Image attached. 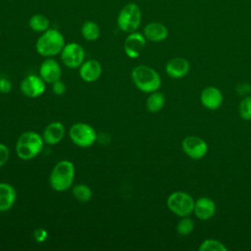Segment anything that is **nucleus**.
<instances>
[{"label": "nucleus", "instance_id": "f257e3e1", "mask_svg": "<svg viewBox=\"0 0 251 251\" xmlns=\"http://www.w3.org/2000/svg\"><path fill=\"white\" fill-rule=\"evenodd\" d=\"M42 134L36 131L27 130L23 132L17 139L15 151L17 156L23 161H29L37 157L44 147Z\"/></svg>", "mask_w": 251, "mask_h": 251}, {"label": "nucleus", "instance_id": "f03ea898", "mask_svg": "<svg viewBox=\"0 0 251 251\" xmlns=\"http://www.w3.org/2000/svg\"><path fill=\"white\" fill-rule=\"evenodd\" d=\"M75 167L72 161L61 160L53 167L49 176V184L57 192H65L73 187Z\"/></svg>", "mask_w": 251, "mask_h": 251}, {"label": "nucleus", "instance_id": "7ed1b4c3", "mask_svg": "<svg viewBox=\"0 0 251 251\" xmlns=\"http://www.w3.org/2000/svg\"><path fill=\"white\" fill-rule=\"evenodd\" d=\"M65 45L64 35L58 29L50 27L37 38L35 50L44 58H53L62 52Z\"/></svg>", "mask_w": 251, "mask_h": 251}, {"label": "nucleus", "instance_id": "20e7f679", "mask_svg": "<svg viewBox=\"0 0 251 251\" xmlns=\"http://www.w3.org/2000/svg\"><path fill=\"white\" fill-rule=\"evenodd\" d=\"M131 79L135 87L144 93L158 90L162 83L157 71L145 65H138L132 69Z\"/></svg>", "mask_w": 251, "mask_h": 251}, {"label": "nucleus", "instance_id": "39448f33", "mask_svg": "<svg viewBox=\"0 0 251 251\" xmlns=\"http://www.w3.org/2000/svg\"><path fill=\"white\" fill-rule=\"evenodd\" d=\"M142 13L140 7L133 3L126 4L119 12L117 17V25L118 27L126 32L130 33L136 31L141 25Z\"/></svg>", "mask_w": 251, "mask_h": 251}, {"label": "nucleus", "instance_id": "423d86ee", "mask_svg": "<svg viewBox=\"0 0 251 251\" xmlns=\"http://www.w3.org/2000/svg\"><path fill=\"white\" fill-rule=\"evenodd\" d=\"M194 204L192 196L184 191H175L167 198V207L179 218L190 216L193 213Z\"/></svg>", "mask_w": 251, "mask_h": 251}, {"label": "nucleus", "instance_id": "0eeeda50", "mask_svg": "<svg viewBox=\"0 0 251 251\" xmlns=\"http://www.w3.org/2000/svg\"><path fill=\"white\" fill-rule=\"evenodd\" d=\"M72 142L81 148L92 146L97 140V132L92 126L86 123H75L69 129Z\"/></svg>", "mask_w": 251, "mask_h": 251}, {"label": "nucleus", "instance_id": "6e6552de", "mask_svg": "<svg viewBox=\"0 0 251 251\" xmlns=\"http://www.w3.org/2000/svg\"><path fill=\"white\" fill-rule=\"evenodd\" d=\"M60 55L62 63L69 69H77L85 61V51L77 42L66 43Z\"/></svg>", "mask_w": 251, "mask_h": 251}, {"label": "nucleus", "instance_id": "1a4fd4ad", "mask_svg": "<svg viewBox=\"0 0 251 251\" xmlns=\"http://www.w3.org/2000/svg\"><path fill=\"white\" fill-rule=\"evenodd\" d=\"M181 147L184 154L193 160H201L208 152L207 142L195 135L186 136L181 142Z\"/></svg>", "mask_w": 251, "mask_h": 251}, {"label": "nucleus", "instance_id": "9d476101", "mask_svg": "<svg viewBox=\"0 0 251 251\" xmlns=\"http://www.w3.org/2000/svg\"><path fill=\"white\" fill-rule=\"evenodd\" d=\"M22 93L28 98H37L46 90V82L38 75H26L20 84Z\"/></svg>", "mask_w": 251, "mask_h": 251}, {"label": "nucleus", "instance_id": "9b49d317", "mask_svg": "<svg viewBox=\"0 0 251 251\" xmlns=\"http://www.w3.org/2000/svg\"><path fill=\"white\" fill-rule=\"evenodd\" d=\"M147 39L141 32L133 31L127 34L124 42V50L126 55L130 59L138 58L146 46Z\"/></svg>", "mask_w": 251, "mask_h": 251}, {"label": "nucleus", "instance_id": "f8f14e48", "mask_svg": "<svg viewBox=\"0 0 251 251\" xmlns=\"http://www.w3.org/2000/svg\"><path fill=\"white\" fill-rule=\"evenodd\" d=\"M39 75L46 83H54L62 76L60 64L53 58H46L39 67Z\"/></svg>", "mask_w": 251, "mask_h": 251}, {"label": "nucleus", "instance_id": "ddd939ff", "mask_svg": "<svg viewBox=\"0 0 251 251\" xmlns=\"http://www.w3.org/2000/svg\"><path fill=\"white\" fill-rule=\"evenodd\" d=\"M224 101L222 91L215 86L205 87L200 94V102L208 110L215 111L219 109Z\"/></svg>", "mask_w": 251, "mask_h": 251}, {"label": "nucleus", "instance_id": "4468645a", "mask_svg": "<svg viewBox=\"0 0 251 251\" xmlns=\"http://www.w3.org/2000/svg\"><path fill=\"white\" fill-rule=\"evenodd\" d=\"M78 75L85 82H94L102 75V66L95 59L84 61L78 68Z\"/></svg>", "mask_w": 251, "mask_h": 251}, {"label": "nucleus", "instance_id": "2eb2a0df", "mask_svg": "<svg viewBox=\"0 0 251 251\" xmlns=\"http://www.w3.org/2000/svg\"><path fill=\"white\" fill-rule=\"evenodd\" d=\"M165 70L170 77L182 78L189 73L190 64L185 58L176 57L167 62Z\"/></svg>", "mask_w": 251, "mask_h": 251}, {"label": "nucleus", "instance_id": "dca6fc26", "mask_svg": "<svg viewBox=\"0 0 251 251\" xmlns=\"http://www.w3.org/2000/svg\"><path fill=\"white\" fill-rule=\"evenodd\" d=\"M66 134V127L61 122H52L48 124L43 132L42 137L45 144L56 145L60 143Z\"/></svg>", "mask_w": 251, "mask_h": 251}, {"label": "nucleus", "instance_id": "f3484780", "mask_svg": "<svg viewBox=\"0 0 251 251\" xmlns=\"http://www.w3.org/2000/svg\"><path fill=\"white\" fill-rule=\"evenodd\" d=\"M193 213L197 219L201 221H208L212 219L216 213V204L209 197H199L195 201Z\"/></svg>", "mask_w": 251, "mask_h": 251}, {"label": "nucleus", "instance_id": "a211bd4d", "mask_svg": "<svg viewBox=\"0 0 251 251\" xmlns=\"http://www.w3.org/2000/svg\"><path fill=\"white\" fill-rule=\"evenodd\" d=\"M143 34L151 42H162L168 38L169 29L160 22H151L144 26Z\"/></svg>", "mask_w": 251, "mask_h": 251}, {"label": "nucleus", "instance_id": "6ab92c4d", "mask_svg": "<svg viewBox=\"0 0 251 251\" xmlns=\"http://www.w3.org/2000/svg\"><path fill=\"white\" fill-rule=\"evenodd\" d=\"M17 200L16 188L8 182H0V212L13 208Z\"/></svg>", "mask_w": 251, "mask_h": 251}, {"label": "nucleus", "instance_id": "aec40b11", "mask_svg": "<svg viewBox=\"0 0 251 251\" xmlns=\"http://www.w3.org/2000/svg\"><path fill=\"white\" fill-rule=\"evenodd\" d=\"M165 103H166L165 95L162 92L156 90L154 92L149 93L145 102V106L148 112L158 113L164 108Z\"/></svg>", "mask_w": 251, "mask_h": 251}, {"label": "nucleus", "instance_id": "412c9836", "mask_svg": "<svg viewBox=\"0 0 251 251\" xmlns=\"http://www.w3.org/2000/svg\"><path fill=\"white\" fill-rule=\"evenodd\" d=\"M28 26L32 31L42 33L50 28V21L43 14H34L28 20Z\"/></svg>", "mask_w": 251, "mask_h": 251}, {"label": "nucleus", "instance_id": "4be33fe9", "mask_svg": "<svg viewBox=\"0 0 251 251\" xmlns=\"http://www.w3.org/2000/svg\"><path fill=\"white\" fill-rule=\"evenodd\" d=\"M82 37L87 41H95L100 37V27L93 21H86L80 28Z\"/></svg>", "mask_w": 251, "mask_h": 251}, {"label": "nucleus", "instance_id": "5701e85b", "mask_svg": "<svg viewBox=\"0 0 251 251\" xmlns=\"http://www.w3.org/2000/svg\"><path fill=\"white\" fill-rule=\"evenodd\" d=\"M72 193L74 197L80 203H86L92 198V190L90 186L84 183H77L73 185Z\"/></svg>", "mask_w": 251, "mask_h": 251}, {"label": "nucleus", "instance_id": "b1692460", "mask_svg": "<svg viewBox=\"0 0 251 251\" xmlns=\"http://www.w3.org/2000/svg\"><path fill=\"white\" fill-rule=\"evenodd\" d=\"M195 227V223L192 219L187 217H182L176 224V232L181 235V236H186L189 235Z\"/></svg>", "mask_w": 251, "mask_h": 251}, {"label": "nucleus", "instance_id": "393cba45", "mask_svg": "<svg viewBox=\"0 0 251 251\" xmlns=\"http://www.w3.org/2000/svg\"><path fill=\"white\" fill-rule=\"evenodd\" d=\"M199 251H226L227 247L220 240L207 238L199 245Z\"/></svg>", "mask_w": 251, "mask_h": 251}, {"label": "nucleus", "instance_id": "a878e982", "mask_svg": "<svg viewBox=\"0 0 251 251\" xmlns=\"http://www.w3.org/2000/svg\"><path fill=\"white\" fill-rule=\"evenodd\" d=\"M238 112L241 119L251 121V95H246L239 103Z\"/></svg>", "mask_w": 251, "mask_h": 251}, {"label": "nucleus", "instance_id": "bb28decb", "mask_svg": "<svg viewBox=\"0 0 251 251\" xmlns=\"http://www.w3.org/2000/svg\"><path fill=\"white\" fill-rule=\"evenodd\" d=\"M10 158V150L7 145L0 142V168L6 165Z\"/></svg>", "mask_w": 251, "mask_h": 251}, {"label": "nucleus", "instance_id": "cd10ccee", "mask_svg": "<svg viewBox=\"0 0 251 251\" xmlns=\"http://www.w3.org/2000/svg\"><path fill=\"white\" fill-rule=\"evenodd\" d=\"M47 237H48V232H47V230H46L45 228H43V227H38V228H36V229L34 230V232H33V238H34V240H35L36 242H38V243H43V242H45L46 239H47Z\"/></svg>", "mask_w": 251, "mask_h": 251}, {"label": "nucleus", "instance_id": "c85d7f7f", "mask_svg": "<svg viewBox=\"0 0 251 251\" xmlns=\"http://www.w3.org/2000/svg\"><path fill=\"white\" fill-rule=\"evenodd\" d=\"M52 90L56 95H63L65 94L67 87H66V84L61 79H59L54 83H52Z\"/></svg>", "mask_w": 251, "mask_h": 251}, {"label": "nucleus", "instance_id": "c756f323", "mask_svg": "<svg viewBox=\"0 0 251 251\" xmlns=\"http://www.w3.org/2000/svg\"><path fill=\"white\" fill-rule=\"evenodd\" d=\"M12 90V83L8 78L1 77L0 78V92L3 94H7Z\"/></svg>", "mask_w": 251, "mask_h": 251}]
</instances>
